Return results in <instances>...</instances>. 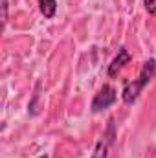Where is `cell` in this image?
<instances>
[{
    "instance_id": "5b68a950",
    "label": "cell",
    "mask_w": 156,
    "mask_h": 158,
    "mask_svg": "<svg viewBox=\"0 0 156 158\" xmlns=\"http://www.w3.org/2000/svg\"><path fill=\"white\" fill-rule=\"evenodd\" d=\"M39 2V9L44 15V19H53L57 13V0H37Z\"/></svg>"
},
{
    "instance_id": "8992f818",
    "label": "cell",
    "mask_w": 156,
    "mask_h": 158,
    "mask_svg": "<svg viewBox=\"0 0 156 158\" xmlns=\"http://www.w3.org/2000/svg\"><path fill=\"white\" fill-rule=\"evenodd\" d=\"M39 92H40V81H37L33 98H31V101H30V105H28V112H30V114H37V101H39V98H40Z\"/></svg>"
},
{
    "instance_id": "52a82bcc",
    "label": "cell",
    "mask_w": 156,
    "mask_h": 158,
    "mask_svg": "<svg viewBox=\"0 0 156 158\" xmlns=\"http://www.w3.org/2000/svg\"><path fill=\"white\" fill-rule=\"evenodd\" d=\"M143 6H145V9H147L151 15L156 17V0H143Z\"/></svg>"
},
{
    "instance_id": "6da1fadb",
    "label": "cell",
    "mask_w": 156,
    "mask_h": 158,
    "mask_svg": "<svg viewBox=\"0 0 156 158\" xmlns=\"http://www.w3.org/2000/svg\"><path fill=\"white\" fill-rule=\"evenodd\" d=\"M156 76V59H147L143 64H142V70L138 74V77L125 83L123 90H121V99L125 105H134L136 99L140 98V94L143 92V88L154 79Z\"/></svg>"
},
{
    "instance_id": "9c48e42d",
    "label": "cell",
    "mask_w": 156,
    "mask_h": 158,
    "mask_svg": "<svg viewBox=\"0 0 156 158\" xmlns=\"http://www.w3.org/2000/svg\"><path fill=\"white\" fill-rule=\"evenodd\" d=\"M39 158H48V155H40V156Z\"/></svg>"
},
{
    "instance_id": "ba28073f",
    "label": "cell",
    "mask_w": 156,
    "mask_h": 158,
    "mask_svg": "<svg viewBox=\"0 0 156 158\" xmlns=\"http://www.w3.org/2000/svg\"><path fill=\"white\" fill-rule=\"evenodd\" d=\"M2 24H7V0H2Z\"/></svg>"
},
{
    "instance_id": "3957f363",
    "label": "cell",
    "mask_w": 156,
    "mask_h": 158,
    "mask_svg": "<svg viewBox=\"0 0 156 158\" xmlns=\"http://www.w3.org/2000/svg\"><path fill=\"white\" fill-rule=\"evenodd\" d=\"M114 140H116V127H114V119L110 118L107 131L103 132V136L97 140V143L94 147L92 158H109V149L114 145Z\"/></svg>"
},
{
    "instance_id": "7a4b0ae2",
    "label": "cell",
    "mask_w": 156,
    "mask_h": 158,
    "mask_svg": "<svg viewBox=\"0 0 156 158\" xmlns=\"http://www.w3.org/2000/svg\"><path fill=\"white\" fill-rule=\"evenodd\" d=\"M116 99H117L116 88H114L112 85H103V86L97 90V94L94 96L90 109H92V112H94V114H99V112H103V110L110 109V107L116 103Z\"/></svg>"
},
{
    "instance_id": "277c9868",
    "label": "cell",
    "mask_w": 156,
    "mask_h": 158,
    "mask_svg": "<svg viewBox=\"0 0 156 158\" xmlns=\"http://www.w3.org/2000/svg\"><path fill=\"white\" fill-rule=\"evenodd\" d=\"M132 61V55L129 53V50L125 48V46H121L119 50H117V55L110 61V64H109V68H107V76L109 77H116L117 74L125 68V64H129Z\"/></svg>"
}]
</instances>
